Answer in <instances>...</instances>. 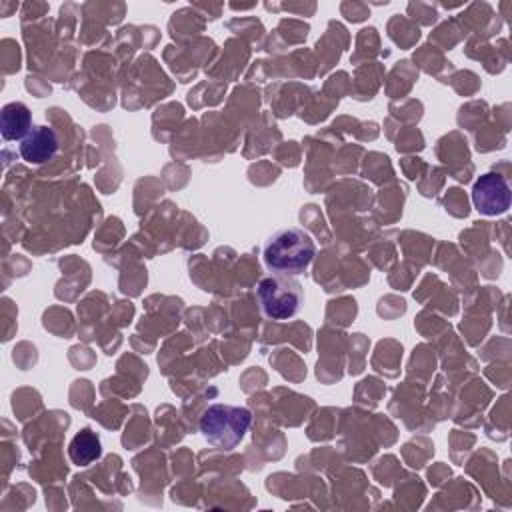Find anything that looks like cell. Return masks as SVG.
<instances>
[{
    "label": "cell",
    "mask_w": 512,
    "mask_h": 512,
    "mask_svg": "<svg viewBox=\"0 0 512 512\" xmlns=\"http://www.w3.org/2000/svg\"><path fill=\"white\" fill-rule=\"evenodd\" d=\"M32 130L30 110L22 102H8L0 114V132L4 140H24Z\"/></svg>",
    "instance_id": "6"
},
{
    "label": "cell",
    "mask_w": 512,
    "mask_h": 512,
    "mask_svg": "<svg viewBox=\"0 0 512 512\" xmlns=\"http://www.w3.org/2000/svg\"><path fill=\"white\" fill-rule=\"evenodd\" d=\"M68 456L76 466H88L94 460H98L102 456V444H100V436L90 430V428H82L68 444Z\"/></svg>",
    "instance_id": "7"
},
{
    "label": "cell",
    "mask_w": 512,
    "mask_h": 512,
    "mask_svg": "<svg viewBox=\"0 0 512 512\" xmlns=\"http://www.w3.org/2000/svg\"><path fill=\"white\" fill-rule=\"evenodd\" d=\"M316 254V244L302 228L276 230L264 244L262 258L274 274H302Z\"/></svg>",
    "instance_id": "1"
},
{
    "label": "cell",
    "mask_w": 512,
    "mask_h": 512,
    "mask_svg": "<svg viewBox=\"0 0 512 512\" xmlns=\"http://www.w3.org/2000/svg\"><path fill=\"white\" fill-rule=\"evenodd\" d=\"M474 208L484 216H496L510 208V186L496 172L482 174L472 186Z\"/></svg>",
    "instance_id": "4"
},
{
    "label": "cell",
    "mask_w": 512,
    "mask_h": 512,
    "mask_svg": "<svg viewBox=\"0 0 512 512\" xmlns=\"http://www.w3.org/2000/svg\"><path fill=\"white\" fill-rule=\"evenodd\" d=\"M262 312L272 320H288L302 306V284L288 274H272L258 282L256 288Z\"/></svg>",
    "instance_id": "3"
},
{
    "label": "cell",
    "mask_w": 512,
    "mask_h": 512,
    "mask_svg": "<svg viewBox=\"0 0 512 512\" xmlns=\"http://www.w3.org/2000/svg\"><path fill=\"white\" fill-rule=\"evenodd\" d=\"M252 424V412L244 406L212 404L200 416V432L220 450L236 448Z\"/></svg>",
    "instance_id": "2"
},
{
    "label": "cell",
    "mask_w": 512,
    "mask_h": 512,
    "mask_svg": "<svg viewBox=\"0 0 512 512\" xmlns=\"http://www.w3.org/2000/svg\"><path fill=\"white\" fill-rule=\"evenodd\" d=\"M58 134L50 126H32L24 140H20V156L28 164H44L58 152Z\"/></svg>",
    "instance_id": "5"
}]
</instances>
